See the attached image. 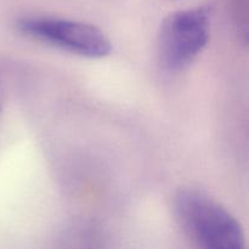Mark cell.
I'll return each instance as SVG.
<instances>
[{"mask_svg": "<svg viewBox=\"0 0 249 249\" xmlns=\"http://www.w3.org/2000/svg\"><path fill=\"white\" fill-rule=\"evenodd\" d=\"M174 207L178 218L202 249H246L245 232L237 219L201 190H179Z\"/></svg>", "mask_w": 249, "mask_h": 249, "instance_id": "cell-1", "label": "cell"}, {"mask_svg": "<svg viewBox=\"0 0 249 249\" xmlns=\"http://www.w3.org/2000/svg\"><path fill=\"white\" fill-rule=\"evenodd\" d=\"M209 6L173 12L163 21L158 34V57L168 72H180L191 66L211 39Z\"/></svg>", "mask_w": 249, "mask_h": 249, "instance_id": "cell-2", "label": "cell"}, {"mask_svg": "<svg viewBox=\"0 0 249 249\" xmlns=\"http://www.w3.org/2000/svg\"><path fill=\"white\" fill-rule=\"evenodd\" d=\"M17 28L27 36L88 58L109 55L112 44L100 28L85 22L53 16L22 17Z\"/></svg>", "mask_w": 249, "mask_h": 249, "instance_id": "cell-3", "label": "cell"}, {"mask_svg": "<svg viewBox=\"0 0 249 249\" xmlns=\"http://www.w3.org/2000/svg\"><path fill=\"white\" fill-rule=\"evenodd\" d=\"M5 106V88L2 84V80L0 78V116H1L2 111H4Z\"/></svg>", "mask_w": 249, "mask_h": 249, "instance_id": "cell-4", "label": "cell"}]
</instances>
